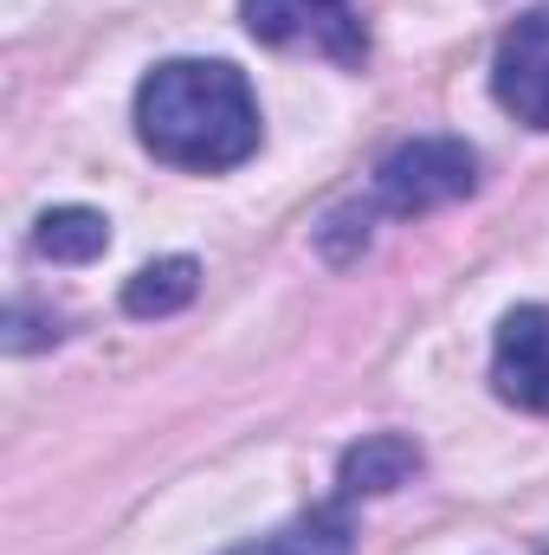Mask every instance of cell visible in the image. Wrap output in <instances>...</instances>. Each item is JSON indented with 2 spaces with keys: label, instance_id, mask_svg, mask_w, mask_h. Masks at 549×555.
Segmentation results:
<instances>
[{
  "label": "cell",
  "instance_id": "6da1fadb",
  "mask_svg": "<svg viewBox=\"0 0 549 555\" xmlns=\"http://www.w3.org/2000/svg\"><path fill=\"white\" fill-rule=\"evenodd\" d=\"M259 137V98L227 59H168L137 85V142L168 168H240Z\"/></svg>",
  "mask_w": 549,
  "mask_h": 555
},
{
  "label": "cell",
  "instance_id": "7a4b0ae2",
  "mask_svg": "<svg viewBox=\"0 0 549 555\" xmlns=\"http://www.w3.org/2000/svg\"><path fill=\"white\" fill-rule=\"evenodd\" d=\"M472 188H478V149L459 137H413L388 149L375 168V207L401 214V220L439 214V207L465 201Z\"/></svg>",
  "mask_w": 549,
  "mask_h": 555
},
{
  "label": "cell",
  "instance_id": "3957f363",
  "mask_svg": "<svg viewBox=\"0 0 549 555\" xmlns=\"http://www.w3.org/2000/svg\"><path fill=\"white\" fill-rule=\"evenodd\" d=\"M240 20L259 46H310L336 65L369 59V33L356 0H240Z\"/></svg>",
  "mask_w": 549,
  "mask_h": 555
},
{
  "label": "cell",
  "instance_id": "277c9868",
  "mask_svg": "<svg viewBox=\"0 0 549 555\" xmlns=\"http://www.w3.org/2000/svg\"><path fill=\"white\" fill-rule=\"evenodd\" d=\"M491 98L524 130H549V0L505 26L491 52Z\"/></svg>",
  "mask_w": 549,
  "mask_h": 555
},
{
  "label": "cell",
  "instance_id": "5b68a950",
  "mask_svg": "<svg viewBox=\"0 0 549 555\" xmlns=\"http://www.w3.org/2000/svg\"><path fill=\"white\" fill-rule=\"evenodd\" d=\"M491 388H498V401H511L524 414H549V310L544 304L505 310L498 343H491Z\"/></svg>",
  "mask_w": 549,
  "mask_h": 555
},
{
  "label": "cell",
  "instance_id": "8992f818",
  "mask_svg": "<svg viewBox=\"0 0 549 555\" xmlns=\"http://www.w3.org/2000/svg\"><path fill=\"white\" fill-rule=\"evenodd\" d=\"M420 465H426V459H420V446H413L408 433H362V439L336 459V491H343V498H388V491L408 485Z\"/></svg>",
  "mask_w": 549,
  "mask_h": 555
},
{
  "label": "cell",
  "instance_id": "52a82bcc",
  "mask_svg": "<svg viewBox=\"0 0 549 555\" xmlns=\"http://www.w3.org/2000/svg\"><path fill=\"white\" fill-rule=\"evenodd\" d=\"M104 246H111V220L98 207H52L33 227V253L52 266H91Z\"/></svg>",
  "mask_w": 549,
  "mask_h": 555
},
{
  "label": "cell",
  "instance_id": "ba28073f",
  "mask_svg": "<svg viewBox=\"0 0 549 555\" xmlns=\"http://www.w3.org/2000/svg\"><path fill=\"white\" fill-rule=\"evenodd\" d=\"M194 291H201V266L188 259V253H168V259H149L130 284H124V310L130 317H175V310H188L194 304Z\"/></svg>",
  "mask_w": 549,
  "mask_h": 555
},
{
  "label": "cell",
  "instance_id": "9c48e42d",
  "mask_svg": "<svg viewBox=\"0 0 549 555\" xmlns=\"http://www.w3.org/2000/svg\"><path fill=\"white\" fill-rule=\"evenodd\" d=\"M349 550H356L349 517L343 511H310V517L284 524V530L259 537V543H240V550H227V555H349Z\"/></svg>",
  "mask_w": 549,
  "mask_h": 555
},
{
  "label": "cell",
  "instance_id": "30bf717a",
  "mask_svg": "<svg viewBox=\"0 0 549 555\" xmlns=\"http://www.w3.org/2000/svg\"><path fill=\"white\" fill-rule=\"evenodd\" d=\"M375 214H382L375 201H343V207H330V214L310 227L323 266H356V259L369 253V240H375Z\"/></svg>",
  "mask_w": 549,
  "mask_h": 555
},
{
  "label": "cell",
  "instance_id": "8fae6325",
  "mask_svg": "<svg viewBox=\"0 0 549 555\" xmlns=\"http://www.w3.org/2000/svg\"><path fill=\"white\" fill-rule=\"evenodd\" d=\"M0 343H7V356H33V349L59 343V317H39V310L13 304V310H7V330H0Z\"/></svg>",
  "mask_w": 549,
  "mask_h": 555
}]
</instances>
